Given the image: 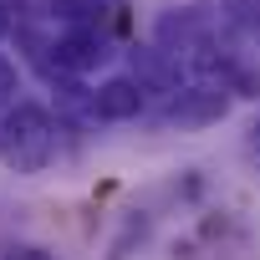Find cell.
<instances>
[{
	"mask_svg": "<svg viewBox=\"0 0 260 260\" xmlns=\"http://www.w3.org/2000/svg\"><path fill=\"white\" fill-rule=\"evenodd\" d=\"M148 107V92L133 77H107L102 87H92V122H127Z\"/></svg>",
	"mask_w": 260,
	"mask_h": 260,
	"instance_id": "3957f363",
	"label": "cell"
},
{
	"mask_svg": "<svg viewBox=\"0 0 260 260\" xmlns=\"http://www.w3.org/2000/svg\"><path fill=\"white\" fill-rule=\"evenodd\" d=\"M0 260H51V255H46L41 245H16V250H6Z\"/></svg>",
	"mask_w": 260,
	"mask_h": 260,
	"instance_id": "8992f818",
	"label": "cell"
},
{
	"mask_svg": "<svg viewBox=\"0 0 260 260\" xmlns=\"http://www.w3.org/2000/svg\"><path fill=\"white\" fill-rule=\"evenodd\" d=\"M11 26H16V16H11V6L0 0V36H11Z\"/></svg>",
	"mask_w": 260,
	"mask_h": 260,
	"instance_id": "52a82bcc",
	"label": "cell"
},
{
	"mask_svg": "<svg viewBox=\"0 0 260 260\" xmlns=\"http://www.w3.org/2000/svg\"><path fill=\"white\" fill-rule=\"evenodd\" d=\"M250 153H260V117L250 122Z\"/></svg>",
	"mask_w": 260,
	"mask_h": 260,
	"instance_id": "ba28073f",
	"label": "cell"
},
{
	"mask_svg": "<svg viewBox=\"0 0 260 260\" xmlns=\"http://www.w3.org/2000/svg\"><path fill=\"white\" fill-rule=\"evenodd\" d=\"M224 11L235 21H260V0H224Z\"/></svg>",
	"mask_w": 260,
	"mask_h": 260,
	"instance_id": "5b68a950",
	"label": "cell"
},
{
	"mask_svg": "<svg viewBox=\"0 0 260 260\" xmlns=\"http://www.w3.org/2000/svg\"><path fill=\"white\" fill-rule=\"evenodd\" d=\"M230 87L224 82H184L169 102H164V117L179 122V127H209L230 112Z\"/></svg>",
	"mask_w": 260,
	"mask_h": 260,
	"instance_id": "7a4b0ae2",
	"label": "cell"
},
{
	"mask_svg": "<svg viewBox=\"0 0 260 260\" xmlns=\"http://www.w3.org/2000/svg\"><path fill=\"white\" fill-rule=\"evenodd\" d=\"M56 158V117L41 102H16L0 117V164L11 174H41Z\"/></svg>",
	"mask_w": 260,
	"mask_h": 260,
	"instance_id": "6da1fadb",
	"label": "cell"
},
{
	"mask_svg": "<svg viewBox=\"0 0 260 260\" xmlns=\"http://www.w3.org/2000/svg\"><path fill=\"white\" fill-rule=\"evenodd\" d=\"M16 92H21V72H16L11 56H0V102H11Z\"/></svg>",
	"mask_w": 260,
	"mask_h": 260,
	"instance_id": "277c9868",
	"label": "cell"
}]
</instances>
